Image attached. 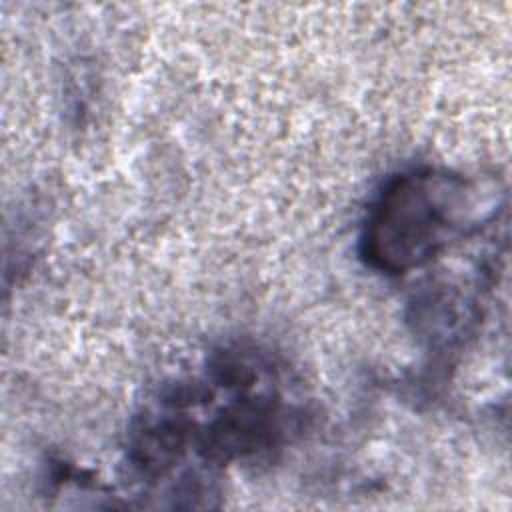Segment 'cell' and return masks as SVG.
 <instances>
[{
    "instance_id": "cell-1",
    "label": "cell",
    "mask_w": 512,
    "mask_h": 512,
    "mask_svg": "<svg viewBox=\"0 0 512 512\" xmlns=\"http://www.w3.org/2000/svg\"><path fill=\"white\" fill-rule=\"evenodd\" d=\"M494 202L478 200L472 180L434 168H414L388 180L374 198L360 236L362 258L378 272L404 274L452 240L494 218Z\"/></svg>"
}]
</instances>
